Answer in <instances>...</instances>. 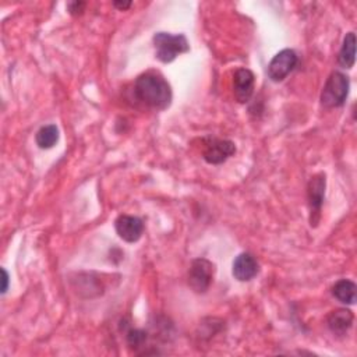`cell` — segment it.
<instances>
[{"mask_svg":"<svg viewBox=\"0 0 357 357\" xmlns=\"http://www.w3.org/2000/svg\"><path fill=\"white\" fill-rule=\"evenodd\" d=\"M134 95L146 107L163 110L172 102V89L167 81L158 73L141 74L134 82Z\"/></svg>","mask_w":357,"mask_h":357,"instance_id":"obj_1","label":"cell"},{"mask_svg":"<svg viewBox=\"0 0 357 357\" xmlns=\"http://www.w3.org/2000/svg\"><path fill=\"white\" fill-rule=\"evenodd\" d=\"M155 56L162 63L173 61L178 54L188 52L190 45L183 33L172 35L167 32H158L153 36Z\"/></svg>","mask_w":357,"mask_h":357,"instance_id":"obj_2","label":"cell"},{"mask_svg":"<svg viewBox=\"0 0 357 357\" xmlns=\"http://www.w3.org/2000/svg\"><path fill=\"white\" fill-rule=\"evenodd\" d=\"M349 77L343 73H332L321 92V103L325 107H339L344 103L349 93Z\"/></svg>","mask_w":357,"mask_h":357,"instance_id":"obj_3","label":"cell"},{"mask_svg":"<svg viewBox=\"0 0 357 357\" xmlns=\"http://www.w3.org/2000/svg\"><path fill=\"white\" fill-rule=\"evenodd\" d=\"M215 266L211 261L205 258H197L191 262L188 271V286L195 293H205L213 279Z\"/></svg>","mask_w":357,"mask_h":357,"instance_id":"obj_4","label":"cell"},{"mask_svg":"<svg viewBox=\"0 0 357 357\" xmlns=\"http://www.w3.org/2000/svg\"><path fill=\"white\" fill-rule=\"evenodd\" d=\"M297 54L291 49H283L273 56L268 66V77L273 82L283 81L297 66Z\"/></svg>","mask_w":357,"mask_h":357,"instance_id":"obj_5","label":"cell"},{"mask_svg":"<svg viewBox=\"0 0 357 357\" xmlns=\"http://www.w3.org/2000/svg\"><path fill=\"white\" fill-rule=\"evenodd\" d=\"M236 152L234 142L230 139L220 138H206L202 151L204 159L211 165H220L227 160Z\"/></svg>","mask_w":357,"mask_h":357,"instance_id":"obj_6","label":"cell"},{"mask_svg":"<svg viewBox=\"0 0 357 357\" xmlns=\"http://www.w3.org/2000/svg\"><path fill=\"white\" fill-rule=\"evenodd\" d=\"M325 195V174H315L308 183V204H310V222L311 226L317 225L321 215V206Z\"/></svg>","mask_w":357,"mask_h":357,"instance_id":"obj_7","label":"cell"},{"mask_svg":"<svg viewBox=\"0 0 357 357\" xmlns=\"http://www.w3.org/2000/svg\"><path fill=\"white\" fill-rule=\"evenodd\" d=\"M114 229L120 238L127 243H135L144 233V223L137 216L120 215L114 222Z\"/></svg>","mask_w":357,"mask_h":357,"instance_id":"obj_8","label":"cell"},{"mask_svg":"<svg viewBox=\"0 0 357 357\" xmlns=\"http://www.w3.org/2000/svg\"><path fill=\"white\" fill-rule=\"evenodd\" d=\"M255 77L248 68H238L233 75V92L240 103L250 100L254 92Z\"/></svg>","mask_w":357,"mask_h":357,"instance_id":"obj_9","label":"cell"},{"mask_svg":"<svg viewBox=\"0 0 357 357\" xmlns=\"http://www.w3.org/2000/svg\"><path fill=\"white\" fill-rule=\"evenodd\" d=\"M258 271H259V265L250 252H241L233 261L231 273L234 279L240 282L251 280L254 276H257Z\"/></svg>","mask_w":357,"mask_h":357,"instance_id":"obj_10","label":"cell"},{"mask_svg":"<svg viewBox=\"0 0 357 357\" xmlns=\"http://www.w3.org/2000/svg\"><path fill=\"white\" fill-rule=\"evenodd\" d=\"M354 321V315L347 308H337L329 312L326 317V325L329 331L337 336L346 335L347 331L351 328Z\"/></svg>","mask_w":357,"mask_h":357,"instance_id":"obj_11","label":"cell"},{"mask_svg":"<svg viewBox=\"0 0 357 357\" xmlns=\"http://www.w3.org/2000/svg\"><path fill=\"white\" fill-rule=\"evenodd\" d=\"M356 33L354 32H349L346 33L344 39H343V45L340 47L339 56H337V61L340 64V67L343 68H351L356 60Z\"/></svg>","mask_w":357,"mask_h":357,"instance_id":"obj_12","label":"cell"},{"mask_svg":"<svg viewBox=\"0 0 357 357\" xmlns=\"http://www.w3.org/2000/svg\"><path fill=\"white\" fill-rule=\"evenodd\" d=\"M356 283L349 279L337 280L332 287V294L343 304H354L356 303Z\"/></svg>","mask_w":357,"mask_h":357,"instance_id":"obj_13","label":"cell"},{"mask_svg":"<svg viewBox=\"0 0 357 357\" xmlns=\"http://www.w3.org/2000/svg\"><path fill=\"white\" fill-rule=\"evenodd\" d=\"M35 141H36V145L42 149H49L54 146L59 141V128L54 124H47L40 127L35 135Z\"/></svg>","mask_w":357,"mask_h":357,"instance_id":"obj_14","label":"cell"},{"mask_svg":"<svg viewBox=\"0 0 357 357\" xmlns=\"http://www.w3.org/2000/svg\"><path fill=\"white\" fill-rule=\"evenodd\" d=\"M146 340V333L139 329H130L127 332V343L131 347H139Z\"/></svg>","mask_w":357,"mask_h":357,"instance_id":"obj_15","label":"cell"},{"mask_svg":"<svg viewBox=\"0 0 357 357\" xmlns=\"http://www.w3.org/2000/svg\"><path fill=\"white\" fill-rule=\"evenodd\" d=\"M67 7H68L70 14H73V15H78V14H81V13L84 11V8H85V3H84V1H71V3H68V4H67Z\"/></svg>","mask_w":357,"mask_h":357,"instance_id":"obj_16","label":"cell"},{"mask_svg":"<svg viewBox=\"0 0 357 357\" xmlns=\"http://www.w3.org/2000/svg\"><path fill=\"white\" fill-rule=\"evenodd\" d=\"M1 282H3V284H1V293H6L7 291V287H8V273H7V271L3 268L1 269Z\"/></svg>","mask_w":357,"mask_h":357,"instance_id":"obj_17","label":"cell"},{"mask_svg":"<svg viewBox=\"0 0 357 357\" xmlns=\"http://www.w3.org/2000/svg\"><path fill=\"white\" fill-rule=\"evenodd\" d=\"M113 4H114V7H117L120 10H126V8H128L131 6V1H126V3L124 1L123 3L121 1H114Z\"/></svg>","mask_w":357,"mask_h":357,"instance_id":"obj_18","label":"cell"}]
</instances>
